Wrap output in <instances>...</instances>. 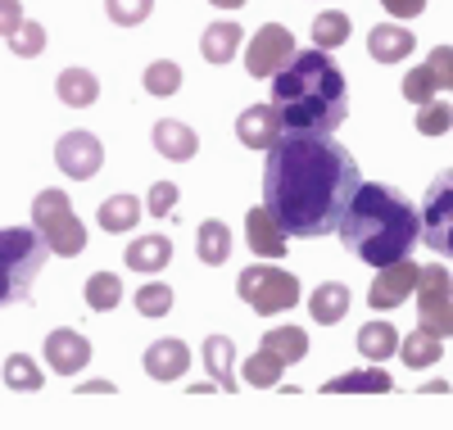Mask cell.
Here are the masks:
<instances>
[{"label": "cell", "mask_w": 453, "mask_h": 430, "mask_svg": "<svg viewBox=\"0 0 453 430\" xmlns=\"http://www.w3.org/2000/svg\"><path fill=\"white\" fill-rule=\"evenodd\" d=\"M177 195H181V190H177L173 181H155V186H150V200H145V209L155 213V218H168V213L177 209Z\"/></svg>", "instance_id": "cell-39"}, {"label": "cell", "mask_w": 453, "mask_h": 430, "mask_svg": "<svg viewBox=\"0 0 453 430\" xmlns=\"http://www.w3.org/2000/svg\"><path fill=\"white\" fill-rule=\"evenodd\" d=\"M236 136L250 150H273L277 136H281V113L273 104H250L241 119H236Z\"/></svg>", "instance_id": "cell-14"}, {"label": "cell", "mask_w": 453, "mask_h": 430, "mask_svg": "<svg viewBox=\"0 0 453 430\" xmlns=\"http://www.w3.org/2000/svg\"><path fill=\"white\" fill-rule=\"evenodd\" d=\"M173 286H164V281H150V286H141L136 290V312L141 318H164V312H173Z\"/></svg>", "instance_id": "cell-35"}, {"label": "cell", "mask_w": 453, "mask_h": 430, "mask_svg": "<svg viewBox=\"0 0 453 430\" xmlns=\"http://www.w3.org/2000/svg\"><path fill=\"white\" fill-rule=\"evenodd\" d=\"M241 42H245L241 23H232V19H226V23H209L204 36H200V55L209 64H232L236 50H241Z\"/></svg>", "instance_id": "cell-20"}, {"label": "cell", "mask_w": 453, "mask_h": 430, "mask_svg": "<svg viewBox=\"0 0 453 430\" xmlns=\"http://www.w3.org/2000/svg\"><path fill=\"white\" fill-rule=\"evenodd\" d=\"M123 263H127L132 272H164V267L173 263V241L159 236V231H150V236H136V241L127 245Z\"/></svg>", "instance_id": "cell-19"}, {"label": "cell", "mask_w": 453, "mask_h": 430, "mask_svg": "<svg viewBox=\"0 0 453 430\" xmlns=\"http://www.w3.org/2000/svg\"><path fill=\"white\" fill-rule=\"evenodd\" d=\"M32 227L42 231V241H46L50 254L73 258V254L87 250V227L78 222V213H73L64 190H42L36 195L32 200Z\"/></svg>", "instance_id": "cell-5"}, {"label": "cell", "mask_w": 453, "mask_h": 430, "mask_svg": "<svg viewBox=\"0 0 453 430\" xmlns=\"http://www.w3.org/2000/svg\"><path fill=\"white\" fill-rule=\"evenodd\" d=\"M418 241H426L431 254L453 258V168H444L426 190V204L418 209Z\"/></svg>", "instance_id": "cell-7"}, {"label": "cell", "mask_w": 453, "mask_h": 430, "mask_svg": "<svg viewBox=\"0 0 453 430\" xmlns=\"http://www.w3.org/2000/svg\"><path fill=\"white\" fill-rule=\"evenodd\" d=\"M241 372H245V380H250L254 389H273V385L281 380V372H286V363H281V358L273 354V349H263V344H258V349H254V354L245 358V367H241Z\"/></svg>", "instance_id": "cell-29"}, {"label": "cell", "mask_w": 453, "mask_h": 430, "mask_svg": "<svg viewBox=\"0 0 453 430\" xmlns=\"http://www.w3.org/2000/svg\"><path fill=\"white\" fill-rule=\"evenodd\" d=\"M363 173L345 145L313 132H281L263 168V209L290 241L331 236Z\"/></svg>", "instance_id": "cell-1"}, {"label": "cell", "mask_w": 453, "mask_h": 430, "mask_svg": "<svg viewBox=\"0 0 453 430\" xmlns=\"http://www.w3.org/2000/svg\"><path fill=\"white\" fill-rule=\"evenodd\" d=\"M141 82H145L150 96H177V91H181V68H177L173 59H155V64L145 68Z\"/></svg>", "instance_id": "cell-33"}, {"label": "cell", "mask_w": 453, "mask_h": 430, "mask_svg": "<svg viewBox=\"0 0 453 430\" xmlns=\"http://www.w3.org/2000/svg\"><path fill=\"white\" fill-rule=\"evenodd\" d=\"M141 200H136V195H109V200L100 204V227L109 231V236H123V231H132L136 222H141Z\"/></svg>", "instance_id": "cell-24"}, {"label": "cell", "mask_w": 453, "mask_h": 430, "mask_svg": "<svg viewBox=\"0 0 453 430\" xmlns=\"http://www.w3.org/2000/svg\"><path fill=\"white\" fill-rule=\"evenodd\" d=\"M349 42V14L345 10H326L313 19V46L318 50H335Z\"/></svg>", "instance_id": "cell-31"}, {"label": "cell", "mask_w": 453, "mask_h": 430, "mask_svg": "<svg viewBox=\"0 0 453 430\" xmlns=\"http://www.w3.org/2000/svg\"><path fill=\"white\" fill-rule=\"evenodd\" d=\"M55 164L73 181H91L104 168V145H100L96 132H64L59 145H55Z\"/></svg>", "instance_id": "cell-9"}, {"label": "cell", "mask_w": 453, "mask_h": 430, "mask_svg": "<svg viewBox=\"0 0 453 430\" xmlns=\"http://www.w3.org/2000/svg\"><path fill=\"white\" fill-rule=\"evenodd\" d=\"M426 64H431V73L440 77V87H453V46H435Z\"/></svg>", "instance_id": "cell-40"}, {"label": "cell", "mask_w": 453, "mask_h": 430, "mask_svg": "<svg viewBox=\"0 0 453 430\" xmlns=\"http://www.w3.org/2000/svg\"><path fill=\"white\" fill-rule=\"evenodd\" d=\"M418 326L449 340L453 335V272L444 267H418Z\"/></svg>", "instance_id": "cell-8"}, {"label": "cell", "mask_w": 453, "mask_h": 430, "mask_svg": "<svg viewBox=\"0 0 453 430\" xmlns=\"http://www.w3.org/2000/svg\"><path fill=\"white\" fill-rule=\"evenodd\" d=\"M381 5H386L395 19H418V14H426V0H381Z\"/></svg>", "instance_id": "cell-42"}, {"label": "cell", "mask_w": 453, "mask_h": 430, "mask_svg": "<svg viewBox=\"0 0 453 430\" xmlns=\"http://www.w3.org/2000/svg\"><path fill=\"white\" fill-rule=\"evenodd\" d=\"M150 141H155V150L164 154V159H173V164H186V159L200 154V136L186 123H177V119H159L155 132H150Z\"/></svg>", "instance_id": "cell-16"}, {"label": "cell", "mask_w": 453, "mask_h": 430, "mask_svg": "<svg viewBox=\"0 0 453 430\" xmlns=\"http://www.w3.org/2000/svg\"><path fill=\"white\" fill-rule=\"evenodd\" d=\"M23 23V5L19 0H0V36H10Z\"/></svg>", "instance_id": "cell-41"}, {"label": "cell", "mask_w": 453, "mask_h": 430, "mask_svg": "<svg viewBox=\"0 0 453 430\" xmlns=\"http://www.w3.org/2000/svg\"><path fill=\"white\" fill-rule=\"evenodd\" d=\"M399 354H403V363H408L412 372H426V367H435V363L444 358V340L418 326V331L399 344Z\"/></svg>", "instance_id": "cell-25"}, {"label": "cell", "mask_w": 453, "mask_h": 430, "mask_svg": "<svg viewBox=\"0 0 453 430\" xmlns=\"http://www.w3.org/2000/svg\"><path fill=\"white\" fill-rule=\"evenodd\" d=\"M395 349H399V331H395L390 322H367V326L358 331V354H363L367 363H386Z\"/></svg>", "instance_id": "cell-27"}, {"label": "cell", "mask_w": 453, "mask_h": 430, "mask_svg": "<svg viewBox=\"0 0 453 430\" xmlns=\"http://www.w3.org/2000/svg\"><path fill=\"white\" fill-rule=\"evenodd\" d=\"M123 303V281L113 277V272H96V277L87 281V308L91 312H109Z\"/></svg>", "instance_id": "cell-32"}, {"label": "cell", "mask_w": 453, "mask_h": 430, "mask_svg": "<svg viewBox=\"0 0 453 430\" xmlns=\"http://www.w3.org/2000/svg\"><path fill=\"white\" fill-rule=\"evenodd\" d=\"M145 372L155 380H181V372H191V349L181 340H155L145 349Z\"/></svg>", "instance_id": "cell-15"}, {"label": "cell", "mask_w": 453, "mask_h": 430, "mask_svg": "<svg viewBox=\"0 0 453 430\" xmlns=\"http://www.w3.org/2000/svg\"><path fill=\"white\" fill-rule=\"evenodd\" d=\"M263 349H273V354L290 367V363H299V358L309 354V335L299 331V326H277V331L263 335Z\"/></svg>", "instance_id": "cell-30"}, {"label": "cell", "mask_w": 453, "mask_h": 430, "mask_svg": "<svg viewBox=\"0 0 453 430\" xmlns=\"http://www.w3.org/2000/svg\"><path fill=\"white\" fill-rule=\"evenodd\" d=\"M449 127H453V109L449 104H440V100L418 104V132L422 136H444Z\"/></svg>", "instance_id": "cell-38"}, {"label": "cell", "mask_w": 453, "mask_h": 430, "mask_svg": "<svg viewBox=\"0 0 453 430\" xmlns=\"http://www.w3.org/2000/svg\"><path fill=\"white\" fill-rule=\"evenodd\" d=\"M349 286H340V281H322L313 295H309V318L318 322V326H335L340 318L349 312Z\"/></svg>", "instance_id": "cell-21"}, {"label": "cell", "mask_w": 453, "mask_h": 430, "mask_svg": "<svg viewBox=\"0 0 453 430\" xmlns=\"http://www.w3.org/2000/svg\"><path fill=\"white\" fill-rule=\"evenodd\" d=\"M412 46H418V36H412L408 27H399V23H376L367 32V50H372L376 64H399V59L412 55Z\"/></svg>", "instance_id": "cell-17"}, {"label": "cell", "mask_w": 453, "mask_h": 430, "mask_svg": "<svg viewBox=\"0 0 453 430\" xmlns=\"http://www.w3.org/2000/svg\"><path fill=\"white\" fill-rule=\"evenodd\" d=\"M5 385L19 389V395H36V389L46 385V372L36 367L32 354H10V358H5Z\"/></svg>", "instance_id": "cell-28"}, {"label": "cell", "mask_w": 453, "mask_h": 430, "mask_svg": "<svg viewBox=\"0 0 453 430\" xmlns=\"http://www.w3.org/2000/svg\"><path fill=\"white\" fill-rule=\"evenodd\" d=\"M412 286H418V263H408V258L386 263V267H376V281L367 290V303L376 312H390V308H399L412 295Z\"/></svg>", "instance_id": "cell-11"}, {"label": "cell", "mask_w": 453, "mask_h": 430, "mask_svg": "<svg viewBox=\"0 0 453 430\" xmlns=\"http://www.w3.org/2000/svg\"><path fill=\"white\" fill-rule=\"evenodd\" d=\"M245 241H250V250H254L258 258H281L286 245H290V236L281 231V222L263 209V204L245 213Z\"/></svg>", "instance_id": "cell-13"}, {"label": "cell", "mask_w": 453, "mask_h": 430, "mask_svg": "<svg viewBox=\"0 0 453 430\" xmlns=\"http://www.w3.org/2000/svg\"><path fill=\"white\" fill-rule=\"evenodd\" d=\"M150 10H155V0H104L109 23H119V27H136V23H145Z\"/></svg>", "instance_id": "cell-37"}, {"label": "cell", "mask_w": 453, "mask_h": 430, "mask_svg": "<svg viewBox=\"0 0 453 430\" xmlns=\"http://www.w3.org/2000/svg\"><path fill=\"white\" fill-rule=\"evenodd\" d=\"M213 10H245V0H209Z\"/></svg>", "instance_id": "cell-44"}, {"label": "cell", "mask_w": 453, "mask_h": 430, "mask_svg": "<svg viewBox=\"0 0 453 430\" xmlns=\"http://www.w3.org/2000/svg\"><path fill=\"white\" fill-rule=\"evenodd\" d=\"M335 236L358 263L386 267L412 254L418 245V209L403 190L386 181H358L354 200L335 222Z\"/></svg>", "instance_id": "cell-3"}, {"label": "cell", "mask_w": 453, "mask_h": 430, "mask_svg": "<svg viewBox=\"0 0 453 430\" xmlns=\"http://www.w3.org/2000/svg\"><path fill=\"white\" fill-rule=\"evenodd\" d=\"M435 91H440V77L431 73V64H418V68L403 77V100H412V104L435 100Z\"/></svg>", "instance_id": "cell-36"}, {"label": "cell", "mask_w": 453, "mask_h": 430, "mask_svg": "<svg viewBox=\"0 0 453 430\" xmlns=\"http://www.w3.org/2000/svg\"><path fill=\"white\" fill-rule=\"evenodd\" d=\"M290 55H295V36H290V27L268 23V27H258V32H254V42L245 46V68H250V77H273Z\"/></svg>", "instance_id": "cell-10"}, {"label": "cell", "mask_w": 453, "mask_h": 430, "mask_svg": "<svg viewBox=\"0 0 453 430\" xmlns=\"http://www.w3.org/2000/svg\"><path fill=\"white\" fill-rule=\"evenodd\" d=\"M326 395H386V389H395L390 372H345L322 385Z\"/></svg>", "instance_id": "cell-26"}, {"label": "cell", "mask_w": 453, "mask_h": 430, "mask_svg": "<svg viewBox=\"0 0 453 430\" xmlns=\"http://www.w3.org/2000/svg\"><path fill=\"white\" fill-rule=\"evenodd\" d=\"M204 372L213 376L218 389H226V395L241 385L236 380V344L226 335H204Z\"/></svg>", "instance_id": "cell-18"}, {"label": "cell", "mask_w": 453, "mask_h": 430, "mask_svg": "<svg viewBox=\"0 0 453 430\" xmlns=\"http://www.w3.org/2000/svg\"><path fill=\"white\" fill-rule=\"evenodd\" d=\"M236 295L258 312V318H273V312H286L299 303V277L295 272H281V267H245L241 281H236Z\"/></svg>", "instance_id": "cell-6"}, {"label": "cell", "mask_w": 453, "mask_h": 430, "mask_svg": "<svg viewBox=\"0 0 453 430\" xmlns=\"http://www.w3.org/2000/svg\"><path fill=\"white\" fill-rule=\"evenodd\" d=\"M55 96H59L68 109H87V104H96L100 82H96V73H91V68H59V77H55Z\"/></svg>", "instance_id": "cell-22"}, {"label": "cell", "mask_w": 453, "mask_h": 430, "mask_svg": "<svg viewBox=\"0 0 453 430\" xmlns=\"http://www.w3.org/2000/svg\"><path fill=\"white\" fill-rule=\"evenodd\" d=\"M5 42H10V50H14L19 59H32V55H42V50H46V27H42V23H32V19H23V23L5 36Z\"/></svg>", "instance_id": "cell-34"}, {"label": "cell", "mask_w": 453, "mask_h": 430, "mask_svg": "<svg viewBox=\"0 0 453 430\" xmlns=\"http://www.w3.org/2000/svg\"><path fill=\"white\" fill-rule=\"evenodd\" d=\"M82 395H113V385H109V380H87Z\"/></svg>", "instance_id": "cell-43"}, {"label": "cell", "mask_w": 453, "mask_h": 430, "mask_svg": "<svg viewBox=\"0 0 453 430\" xmlns=\"http://www.w3.org/2000/svg\"><path fill=\"white\" fill-rule=\"evenodd\" d=\"M46 363H50V372H64V376L87 372V363H91V340H87L82 331H73V326L50 331V335H46Z\"/></svg>", "instance_id": "cell-12"}, {"label": "cell", "mask_w": 453, "mask_h": 430, "mask_svg": "<svg viewBox=\"0 0 453 430\" xmlns=\"http://www.w3.org/2000/svg\"><path fill=\"white\" fill-rule=\"evenodd\" d=\"M50 250L36 227H0V308L32 303V281L42 277Z\"/></svg>", "instance_id": "cell-4"}, {"label": "cell", "mask_w": 453, "mask_h": 430, "mask_svg": "<svg viewBox=\"0 0 453 430\" xmlns=\"http://www.w3.org/2000/svg\"><path fill=\"white\" fill-rule=\"evenodd\" d=\"M273 109L281 113V132L331 136L349 119V87L335 68L331 50H295L273 73Z\"/></svg>", "instance_id": "cell-2"}, {"label": "cell", "mask_w": 453, "mask_h": 430, "mask_svg": "<svg viewBox=\"0 0 453 430\" xmlns=\"http://www.w3.org/2000/svg\"><path fill=\"white\" fill-rule=\"evenodd\" d=\"M196 254H200L204 267H222L226 258H232V227L218 222V218L200 222L196 227Z\"/></svg>", "instance_id": "cell-23"}]
</instances>
